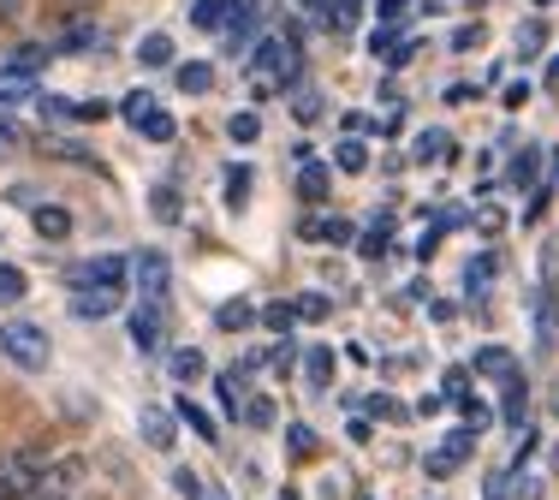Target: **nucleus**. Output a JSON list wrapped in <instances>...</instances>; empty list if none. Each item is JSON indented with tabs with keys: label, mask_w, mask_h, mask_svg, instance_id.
Returning a JSON list of instances; mask_svg holds the SVG:
<instances>
[{
	"label": "nucleus",
	"mask_w": 559,
	"mask_h": 500,
	"mask_svg": "<svg viewBox=\"0 0 559 500\" xmlns=\"http://www.w3.org/2000/svg\"><path fill=\"white\" fill-rule=\"evenodd\" d=\"M155 108H162V102H155V96H150V90H131V96H126V102H119V114H126V126H131V131H138L143 120H150V114H155Z\"/></svg>",
	"instance_id": "obj_20"
},
{
	"label": "nucleus",
	"mask_w": 559,
	"mask_h": 500,
	"mask_svg": "<svg viewBox=\"0 0 559 500\" xmlns=\"http://www.w3.org/2000/svg\"><path fill=\"white\" fill-rule=\"evenodd\" d=\"M221 186H226V209H245V197H250V167H226L221 174Z\"/></svg>",
	"instance_id": "obj_22"
},
{
	"label": "nucleus",
	"mask_w": 559,
	"mask_h": 500,
	"mask_svg": "<svg viewBox=\"0 0 559 500\" xmlns=\"http://www.w3.org/2000/svg\"><path fill=\"white\" fill-rule=\"evenodd\" d=\"M245 424H250V429H269V424H274V400H250V405H245Z\"/></svg>",
	"instance_id": "obj_38"
},
{
	"label": "nucleus",
	"mask_w": 559,
	"mask_h": 500,
	"mask_svg": "<svg viewBox=\"0 0 559 500\" xmlns=\"http://www.w3.org/2000/svg\"><path fill=\"white\" fill-rule=\"evenodd\" d=\"M43 60H48V48H19V55H12V72H19V78H31Z\"/></svg>",
	"instance_id": "obj_37"
},
{
	"label": "nucleus",
	"mask_w": 559,
	"mask_h": 500,
	"mask_svg": "<svg viewBox=\"0 0 559 500\" xmlns=\"http://www.w3.org/2000/svg\"><path fill=\"white\" fill-rule=\"evenodd\" d=\"M119 310V286H84V293H72V316L78 322H102V316Z\"/></svg>",
	"instance_id": "obj_9"
},
{
	"label": "nucleus",
	"mask_w": 559,
	"mask_h": 500,
	"mask_svg": "<svg viewBox=\"0 0 559 500\" xmlns=\"http://www.w3.org/2000/svg\"><path fill=\"white\" fill-rule=\"evenodd\" d=\"M173 489H179L185 500H209V489H203V477H197V471H173Z\"/></svg>",
	"instance_id": "obj_32"
},
{
	"label": "nucleus",
	"mask_w": 559,
	"mask_h": 500,
	"mask_svg": "<svg viewBox=\"0 0 559 500\" xmlns=\"http://www.w3.org/2000/svg\"><path fill=\"white\" fill-rule=\"evenodd\" d=\"M179 90H185V96H209V90H215V66H209V60H185L179 66Z\"/></svg>",
	"instance_id": "obj_14"
},
{
	"label": "nucleus",
	"mask_w": 559,
	"mask_h": 500,
	"mask_svg": "<svg viewBox=\"0 0 559 500\" xmlns=\"http://www.w3.org/2000/svg\"><path fill=\"white\" fill-rule=\"evenodd\" d=\"M179 424H185V417L167 412V405H143V412H138V429H143V441H150L155 453H173V441H179Z\"/></svg>",
	"instance_id": "obj_6"
},
{
	"label": "nucleus",
	"mask_w": 559,
	"mask_h": 500,
	"mask_svg": "<svg viewBox=\"0 0 559 500\" xmlns=\"http://www.w3.org/2000/svg\"><path fill=\"white\" fill-rule=\"evenodd\" d=\"M405 12H411V0H376V19L381 24H399Z\"/></svg>",
	"instance_id": "obj_42"
},
{
	"label": "nucleus",
	"mask_w": 559,
	"mask_h": 500,
	"mask_svg": "<svg viewBox=\"0 0 559 500\" xmlns=\"http://www.w3.org/2000/svg\"><path fill=\"white\" fill-rule=\"evenodd\" d=\"M138 131H143L150 143H173V138H179V126H173V114H167V108H155V114H150V120H143Z\"/></svg>",
	"instance_id": "obj_26"
},
{
	"label": "nucleus",
	"mask_w": 559,
	"mask_h": 500,
	"mask_svg": "<svg viewBox=\"0 0 559 500\" xmlns=\"http://www.w3.org/2000/svg\"><path fill=\"white\" fill-rule=\"evenodd\" d=\"M559 346V305H554V293H542V305H536V352H554Z\"/></svg>",
	"instance_id": "obj_12"
},
{
	"label": "nucleus",
	"mask_w": 559,
	"mask_h": 500,
	"mask_svg": "<svg viewBox=\"0 0 559 500\" xmlns=\"http://www.w3.org/2000/svg\"><path fill=\"white\" fill-rule=\"evenodd\" d=\"M138 60L150 66V72H155V66H173V36L150 31V36H143V43H138Z\"/></svg>",
	"instance_id": "obj_18"
},
{
	"label": "nucleus",
	"mask_w": 559,
	"mask_h": 500,
	"mask_svg": "<svg viewBox=\"0 0 559 500\" xmlns=\"http://www.w3.org/2000/svg\"><path fill=\"white\" fill-rule=\"evenodd\" d=\"M357 19H364V12H357V0H340L328 24H334V31H357Z\"/></svg>",
	"instance_id": "obj_40"
},
{
	"label": "nucleus",
	"mask_w": 559,
	"mask_h": 500,
	"mask_svg": "<svg viewBox=\"0 0 559 500\" xmlns=\"http://www.w3.org/2000/svg\"><path fill=\"white\" fill-rule=\"evenodd\" d=\"M131 274H138L143 298H167V286H173V262H167V250H138V257H131Z\"/></svg>",
	"instance_id": "obj_5"
},
{
	"label": "nucleus",
	"mask_w": 559,
	"mask_h": 500,
	"mask_svg": "<svg viewBox=\"0 0 559 500\" xmlns=\"http://www.w3.org/2000/svg\"><path fill=\"white\" fill-rule=\"evenodd\" d=\"M155 215H162V221H179V197H173V186H155Z\"/></svg>",
	"instance_id": "obj_41"
},
{
	"label": "nucleus",
	"mask_w": 559,
	"mask_h": 500,
	"mask_svg": "<svg viewBox=\"0 0 559 500\" xmlns=\"http://www.w3.org/2000/svg\"><path fill=\"white\" fill-rule=\"evenodd\" d=\"M328 186H334V167H322V162L298 167V197L304 203H328Z\"/></svg>",
	"instance_id": "obj_11"
},
{
	"label": "nucleus",
	"mask_w": 559,
	"mask_h": 500,
	"mask_svg": "<svg viewBox=\"0 0 559 500\" xmlns=\"http://www.w3.org/2000/svg\"><path fill=\"white\" fill-rule=\"evenodd\" d=\"M280 500H298V495H292V489H286V495H280Z\"/></svg>",
	"instance_id": "obj_53"
},
{
	"label": "nucleus",
	"mask_w": 559,
	"mask_h": 500,
	"mask_svg": "<svg viewBox=\"0 0 559 500\" xmlns=\"http://www.w3.org/2000/svg\"><path fill=\"white\" fill-rule=\"evenodd\" d=\"M548 84H554V90H559V55H554V60H548Z\"/></svg>",
	"instance_id": "obj_51"
},
{
	"label": "nucleus",
	"mask_w": 559,
	"mask_h": 500,
	"mask_svg": "<svg viewBox=\"0 0 559 500\" xmlns=\"http://www.w3.org/2000/svg\"><path fill=\"white\" fill-rule=\"evenodd\" d=\"M495 274H500V262H495V257H476L471 269H464V293H476V286H488Z\"/></svg>",
	"instance_id": "obj_30"
},
{
	"label": "nucleus",
	"mask_w": 559,
	"mask_h": 500,
	"mask_svg": "<svg viewBox=\"0 0 559 500\" xmlns=\"http://www.w3.org/2000/svg\"><path fill=\"white\" fill-rule=\"evenodd\" d=\"M245 78H250L257 96H280V90L298 78V36H269V43H257L250 48Z\"/></svg>",
	"instance_id": "obj_1"
},
{
	"label": "nucleus",
	"mask_w": 559,
	"mask_h": 500,
	"mask_svg": "<svg viewBox=\"0 0 559 500\" xmlns=\"http://www.w3.org/2000/svg\"><path fill=\"white\" fill-rule=\"evenodd\" d=\"M411 155H417V162H447V155H452V138H447V131H423Z\"/></svg>",
	"instance_id": "obj_24"
},
{
	"label": "nucleus",
	"mask_w": 559,
	"mask_h": 500,
	"mask_svg": "<svg viewBox=\"0 0 559 500\" xmlns=\"http://www.w3.org/2000/svg\"><path fill=\"white\" fill-rule=\"evenodd\" d=\"M36 233H43L48 245H60L66 233H72V215H66L60 203H36Z\"/></svg>",
	"instance_id": "obj_13"
},
{
	"label": "nucleus",
	"mask_w": 559,
	"mask_h": 500,
	"mask_svg": "<svg viewBox=\"0 0 559 500\" xmlns=\"http://www.w3.org/2000/svg\"><path fill=\"white\" fill-rule=\"evenodd\" d=\"M506 108H524V102H530V78H518V84H506Z\"/></svg>",
	"instance_id": "obj_45"
},
{
	"label": "nucleus",
	"mask_w": 559,
	"mask_h": 500,
	"mask_svg": "<svg viewBox=\"0 0 559 500\" xmlns=\"http://www.w3.org/2000/svg\"><path fill=\"white\" fill-rule=\"evenodd\" d=\"M24 7V0H0V19H12V12H19Z\"/></svg>",
	"instance_id": "obj_50"
},
{
	"label": "nucleus",
	"mask_w": 559,
	"mask_h": 500,
	"mask_svg": "<svg viewBox=\"0 0 559 500\" xmlns=\"http://www.w3.org/2000/svg\"><path fill=\"white\" fill-rule=\"evenodd\" d=\"M476 370H483V376H512V352H506V346H483V352H476Z\"/></svg>",
	"instance_id": "obj_27"
},
{
	"label": "nucleus",
	"mask_w": 559,
	"mask_h": 500,
	"mask_svg": "<svg viewBox=\"0 0 559 500\" xmlns=\"http://www.w3.org/2000/svg\"><path fill=\"white\" fill-rule=\"evenodd\" d=\"M126 269H131L126 257H90V262H78L66 281H72V293H84V286H119V281H126Z\"/></svg>",
	"instance_id": "obj_8"
},
{
	"label": "nucleus",
	"mask_w": 559,
	"mask_h": 500,
	"mask_svg": "<svg viewBox=\"0 0 559 500\" xmlns=\"http://www.w3.org/2000/svg\"><path fill=\"white\" fill-rule=\"evenodd\" d=\"M369 412H381V417H405V405L388 400V393H376V400H369Z\"/></svg>",
	"instance_id": "obj_47"
},
{
	"label": "nucleus",
	"mask_w": 559,
	"mask_h": 500,
	"mask_svg": "<svg viewBox=\"0 0 559 500\" xmlns=\"http://www.w3.org/2000/svg\"><path fill=\"white\" fill-rule=\"evenodd\" d=\"M304 12H322V19H334V0H298Z\"/></svg>",
	"instance_id": "obj_49"
},
{
	"label": "nucleus",
	"mask_w": 559,
	"mask_h": 500,
	"mask_svg": "<svg viewBox=\"0 0 559 500\" xmlns=\"http://www.w3.org/2000/svg\"><path fill=\"white\" fill-rule=\"evenodd\" d=\"M286 453H292V459H310V453H316V436H310L304 424H286Z\"/></svg>",
	"instance_id": "obj_31"
},
{
	"label": "nucleus",
	"mask_w": 559,
	"mask_h": 500,
	"mask_svg": "<svg viewBox=\"0 0 559 500\" xmlns=\"http://www.w3.org/2000/svg\"><path fill=\"white\" fill-rule=\"evenodd\" d=\"M24 293H31V281H24V269H12V262H0V305H24Z\"/></svg>",
	"instance_id": "obj_23"
},
{
	"label": "nucleus",
	"mask_w": 559,
	"mask_h": 500,
	"mask_svg": "<svg viewBox=\"0 0 559 500\" xmlns=\"http://www.w3.org/2000/svg\"><path fill=\"white\" fill-rule=\"evenodd\" d=\"M411 55H417V43H405V36H399L388 55H381V66H388V72H399V66H411Z\"/></svg>",
	"instance_id": "obj_39"
},
{
	"label": "nucleus",
	"mask_w": 559,
	"mask_h": 500,
	"mask_svg": "<svg viewBox=\"0 0 559 500\" xmlns=\"http://www.w3.org/2000/svg\"><path fill=\"white\" fill-rule=\"evenodd\" d=\"M357 250H364V257H381V250H388V227H376L364 245H357Z\"/></svg>",
	"instance_id": "obj_48"
},
{
	"label": "nucleus",
	"mask_w": 559,
	"mask_h": 500,
	"mask_svg": "<svg viewBox=\"0 0 559 500\" xmlns=\"http://www.w3.org/2000/svg\"><path fill=\"white\" fill-rule=\"evenodd\" d=\"M304 376H310V388H316V393H322L328 381H334V352H328V346H316L310 358H304Z\"/></svg>",
	"instance_id": "obj_21"
},
{
	"label": "nucleus",
	"mask_w": 559,
	"mask_h": 500,
	"mask_svg": "<svg viewBox=\"0 0 559 500\" xmlns=\"http://www.w3.org/2000/svg\"><path fill=\"white\" fill-rule=\"evenodd\" d=\"M215 322L226 328V334H245V328L257 322V305H245V298H233V305H221V310H215Z\"/></svg>",
	"instance_id": "obj_19"
},
{
	"label": "nucleus",
	"mask_w": 559,
	"mask_h": 500,
	"mask_svg": "<svg viewBox=\"0 0 559 500\" xmlns=\"http://www.w3.org/2000/svg\"><path fill=\"white\" fill-rule=\"evenodd\" d=\"M262 322H269L274 334H292V322H298V310H292V305H269V310H262Z\"/></svg>",
	"instance_id": "obj_35"
},
{
	"label": "nucleus",
	"mask_w": 559,
	"mask_h": 500,
	"mask_svg": "<svg viewBox=\"0 0 559 500\" xmlns=\"http://www.w3.org/2000/svg\"><path fill=\"white\" fill-rule=\"evenodd\" d=\"M476 436H483V429H452V436L441 441V447H435V453H429V477H452V471H459L464 465V459H471V447H476Z\"/></svg>",
	"instance_id": "obj_7"
},
{
	"label": "nucleus",
	"mask_w": 559,
	"mask_h": 500,
	"mask_svg": "<svg viewBox=\"0 0 559 500\" xmlns=\"http://www.w3.org/2000/svg\"><path fill=\"white\" fill-rule=\"evenodd\" d=\"M506 424H512V429L524 424V381H518V376H512V388H506Z\"/></svg>",
	"instance_id": "obj_34"
},
{
	"label": "nucleus",
	"mask_w": 559,
	"mask_h": 500,
	"mask_svg": "<svg viewBox=\"0 0 559 500\" xmlns=\"http://www.w3.org/2000/svg\"><path fill=\"white\" fill-rule=\"evenodd\" d=\"M48 447H12L0 453V500H36L48 483Z\"/></svg>",
	"instance_id": "obj_2"
},
{
	"label": "nucleus",
	"mask_w": 559,
	"mask_h": 500,
	"mask_svg": "<svg viewBox=\"0 0 559 500\" xmlns=\"http://www.w3.org/2000/svg\"><path fill=\"white\" fill-rule=\"evenodd\" d=\"M542 36H548V31H542V19H536V24H524V31H518V55H524V60H530V55H542Z\"/></svg>",
	"instance_id": "obj_36"
},
{
	"label": "nucleus",
	"mask_w": 559,
	"mask_h": 500,
	"mask_svg": "<svg viewBox=\"0 0 559 500\" xmlns=\"http://www.w3.org/2000/svg\"><path fill=\"white\" fill-rule=\"evenodd\" d=\"M36 500H66V495H55V489H43V495H36Z\"/></svg>",
	"instance_id": "obj_52"
},
{
	"label": "nucleus",
	"mask_w": 559,
	"mask_h": 500,
	"mask_svg": "<svg viewBox=\"0 0 559 500\" xmlns=\"http://www.w3.org/2000/svg\"><path fill=\"white\" fill-rule=\"evenodd\" d=\"M298 233L310 245H345V239H352V221H340V215H304Z\"/></svg>",
	"instance_id": "obj_10"
},
{
	"label": "nucleus",
	"mask_w": 559,
	"mask_h": 500,
	"mask_svg": "<svg viewBox=\"0 0 559 500\" xmlns=\"http://www.w3.org/2000/svg\"><path fill=\"white\" fill-rule=\"evenodd\" d=\"M512 179H518V186H530V179H536V150H524V162L512 167Z\"/></svg>",
	"instance_id": "obj_46"
},
{
	"label": "nucleus",
	"mask_w": 559,
	"mask_h": 500,
	"mask_svg": "<svg viewBox=\"0 0 559 500\" xmlns=\"http://www.w3.org/2000/svg\"><path fill=\"white\" fill-rule=\"evenodd\" d=\"M179 417H185V429H191V436H197V441H209V447H215V441H221V429H215V417H209V412H203V405H191V400H185V405H179Z\"/></svg>",
	"instance_id": "obj_17"
},
{
	"label": "nucleus",
	"mask_w": 559,
	"mask_h": 500,
	"mask_svg": "<svg viewBox=\"0 0 559 500\" xmlns=\"http://www.w3.org/2000/svg\"><path fill=\"white\" fill-rule=\"evenodd\" d=\"M471 48H483V24H459L452 31V55H471Z\"/></svg>",
	"instance_id": "obj_33"
},
{
	"label": "nucleus",
	"mask_w": 559,
	"mask_h": 500,
	"mask_svg": "<svg viewBox=\"0 0 559 500\" xmlns=\"http://www.w3.org/2000/svg\"><path fill=\"white\" fill-rule=\"evenodd\" d=\"M233 19V0H191V24L197 31H221Z\"/></svg>",
	"instance_id": "obj_16"
},
{
	"label": "nucleus",
	"mask_w": 559,
	"mask_h": 500,
	"mask_svg": "<svg viewBox=\"0 0 559 500\" xmlns=\"http://www.w3.org/2000/svg\"><path fill=\"white\" fill-rule=\"evenodd\" d=\"M173 381H185V388H191V381L197 376H209V358H203V352H197V346H179V352H173Z\"/></svg>",
	"instance_id": "obj_15"
},
{
	"label": "nucleus",
	"mask_w": 559,
	"mask_h": 500,
	"mask_svg": "<svg viewBox=\"0 0 559 500\" xmlns=\"http://www.w3.org/2000/svg\"><path fill=\"white\" fill-rule=\"evenodd\" d=\"M31 96V84H24V78H7V84H0V108H7V102H24Z\"/></svg>",
	"instance_id": "obj_44"
},
{
	"label": "nucleus",
	"mask_w": 559,
	"mask_h": 500,
	"mask_svg": "<svg viewBox=\"0 0 559 500\" xmlns=\"http://www.w3.org/2000/svg\"><path fill=\"white\" fill-rule=\"evenodd\" d=\"M131 346H138L143 358H162L167 352V298H143V305L131 310Z\"/></svg>",
	"instance_id": "obj_4"
},
{
	"label": "nucleus",
	"mask_w": 559,
	"mask_h": 500,
	"mask_svg": "<svg viewBox=\"0 0 559 500\" xmlns=\"http://www.w3.org/2000/svg\"><path fill=\"white\" fill-rule=\"evenodd\" d=\"M292 310H298V322H322V316H328V293H298V298H292Z\"/></svg>",
	"instance_id": "obj_29"
},
{
	"label": "nucleus",
	"mask_w": 559,
	"mask_h": 500,
	"mask_svg": "<svg viewBox=\"0 0 559 500\" xmlns=\"http://www.w3.org/2000/svg\"><path fill=\"white\" fill-rule=\"evenodd\" d=\"M226 138H233V143H257L262 120H257V114H233V120H226Z\"/></svg>",
	"instance_id": "obj_28"
},
{
	"label": "nucleus",
	"mask_w": 559,
	"mask_h": 500,
	"mask_svg": "<svg viewBox=\"0 0 559 500\" xmlns=\"http://www.w3.org/2000/svg\"><path fill=\"white\" fill-rule=\"evenodd\" d=\"M48 328L36 322H0V358L19 364V370H48Z\"/></svg>",
	"instance_id": "obj_3"
},
{
	"label": "nucleus",
	"mask_w": 559,
	"mask_h": 500,
	"mask_svg": "<svg viewBox=\"0 0 559 500\" xmlns=\"http://www.w3.org/2000/svg\"><path fill=\"white\" fill-rule=\"evenodd\" d=\"M292 108H298V120H316V114H322V96H316V90H298Z\"/></svg>",
	"instance_id": "obj_43"
},
{
	"label": "nucleus",
	"mask_w": 559,
	"mask_h": 500,
	"mask_svg": "<svg viewBox=\"0 0 559 500\" xmlns=\"http://www.w3.org/2000/svg\"><path fill=\"white\" fill-rule=\"evenodd\" d=\"M334 167H340V174H364V167H369V150H364L357 138H345L340 150H334Z\"/></svg>",
	"instance_id": "obj_25"
}]
</instances>
